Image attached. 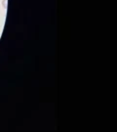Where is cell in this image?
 Here are the masks:
<instances>
[{
	"mask_svg": "<svg viewBox=\"0 0 117 132\" xmlns=\"http://www.w3.org/2000/svg\"><path fill=\"white\" fill-rule=\"evenodd\" d=\"M7 1H8V0H3V2H2L3 8H7Z\"/></svg>",
	"mask_w": 117,
	"mask_h": 132,
	"instance_id": "obj_1",
	"label": "cell"
}]
</instances>
